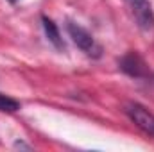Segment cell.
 Masks as SVG:
<instances>
[{"label": "cell", "instance_id": "2", "mask_svg": "<svg viewBox=\"0 0 154 152\" xmlns=\"http://www.w3.org/2000/svg\"><path fill=\"white\" fill-rule=\"evenodd\" d=\"M118 66L124 74H127L129 77H134V79H145L149 75V66L138 52L124 54L118 61Z\"/></svg>", "mask_w": 154, "mask_h": 152}, {"label": "cell", "instance_id": "8", "mask_svg": "<svg viewBox=\"0 0 154 152\" xmlns=\"http://www.w3.org/2000/svg\"><path fill=\"white\" fill-rule=\"evenodd\" d=\"M7 2H9V4H16L18 0H7Z\"/></svg>", "mask_w": 154, "mask_h": 152}, {"label": "cell", "instance_id": "6", "mask_svg": "<svg viewBox=\"0 0 154 152\" xmlns=\"http://www.w3.org/2000/svg\"><path fill=\"white\" fill-rule=\"evenodd\" d=\"M18 109H20V102L18 100H14V99L7 97L4 93H0V111L2 113H14Z\"/></svg>", "mask_w": 154, "mask_h": 152}, {"label": "cell", "instance_id": "1", "mask_svg": "<svg viewBox=\"0 0 154 152\" xmlns=\"http://www.w3.org/2000/svg\"><path fill=\"white\" fill-rule=\"evenodd\" d=\"M66 32H68V36L72 38V41L75 43L88 57L99 59V57L102 56V47L97 43V39L93 38V34H91L88 29H84L82 25H79L75 22H70V20H68V22H66Z\"/></svg>", "mask_w": 154, "mask_h": 152}, {"label": "cell", "instance_id": "5", "mask_svg": "<svg viewBox=\"0 0 154 152\" xmlns=\"http://www.w3.org/2000/svg\"><path fill=\"white\" fill-rule=\"evenodd\" d=\"M41 23H43V31H45V34H47V39H48L57 50H63V48H65V41L61 38V32H59L57 25H56L50 18H47V16H41Z\"/></svg>", "mask_w": 154, "mask_h": 152}, {"label": "cell", "instance_id": "7", "mask_svg": "<svg viewBox=\"0 0 154 152\" xmlns=\"http://www.w3.org/2000/svg\"><path fill=\"white\" fill-rule=\"evenodd\" d=\"M14 147H18V149H31V145H27V143H23V141H16Z\"/></svg>", "mask_w": 154, "mask_h": 152}, {"label": "cell", "instance_id": "3", "mask_svg": "<svg viewBox=\"0 0 154 152\" xmlns=\"http://www.w3.org/2000/svg\"><path fill=\"white\" fill-rule=\"evenodd\" d=\"M129 9L133 13V18L136 20V25L142 31H152L154 29V9L149 0H127Z\"/></svg>", "mask_w": 154, "mask_h": 152}, {"label": "cell", "instance_id": "4", "mask_svg": "<svg viewBox=\"0 0 154 152\" xmlns=\"http://www.w3.org/2000/svg\"><path fill=\"white\" fill-rule=\"evenodd\" d=\"M125 114L129 116V120H131L138 129H142L143 132L154 136V114L151 113L149 109H145L142 104L131 102V104L125 106Z\"/></svg>", "mask_w": 154, "mask_h": 152}]
</instances>
